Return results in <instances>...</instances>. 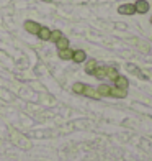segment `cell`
I'll return each instance as SVG.
<instances>
[{"mask_svg": "<svg viewBox=\"0 0 152 161\" xmlns=\"http://www.w3.org/2000/svg\"><path fill=\"white\" fill-rule=\"evenodd\" d=\"M118 12L121 13V15H134L136 7H134V3H124V5H119Z\"/></svg>", "mask_w": 152, "mask_h": 161, "instance_id": "3", "label": "cell"}, {"mask_svg": "<svg viewBox=\"0 0 152 161\" xmlns=\"http://www.w3.org/2000/svg\"><path fill=\"white\" fill-rule=\"evenodd\" d=\"M25 30L28 33H31V35H38L39 30H41V25L36 23V21H33V20H26L25 21Z\"/></svg>", "mask_w": 152, "mask_h": 161, "instance_id": "1", "label": "cell"}, {"mask_svg": "<svg viewBox=\"0 0 152 161\" xmlns=\"http://www.w3.org/2000/svg\"><path fill=\"white\" fill-rule=\"evenodd\" d=\"M93 76H95L97 79H105L106 77V68L105 66H98V68L95 69V72H93Z\"/></svg>", "mask_w": 152, "mask_h": 161, "instance_id": "13", "label": "cell"}, {"mask_svg": "<svg viewBox=\"0 0 152 161\" xmlns=\"http://www.w3.org/2000/svg\"><path fill=\"white\" fill-rule=\"evenodd\" d=\"M105 68H106V77L110 79V80H114V79L119 76V72H118L116 68H113V66H105Z\"/></svg>", "mask_w": 152, "mask_h": 161, "instance_id": "11", "label": "cell"}, {"mask_svg": "<svg viewBox=\"0 0 152 161\" xmlns=\"http://www.w3.org/2000/svg\"><path fill=\"white\" fill-rule=\"evenodd\" d=\"M134 7H136V13H141V15H144V13L149 12L150 3L147 2V0H137V2L134 3Z\"/></svg>", "mask_w": 152, "mask_h": 161, "instance_id": "2", "label": "cell"}, {"mask_svg": "<svg viewBox=\"0 0 152 161\" xmlns=\"http://www.w3.org/2000/svg\"><path fill=\"white\" fill-rule=\"evenodd\" d=\"M84 96H85V97H90V99H101L100 94H98V91L95 89V87H92V86H85Z\"/></svg>", "mask_w": 152, "mask_h": 161, "instance_id": "8", "label": "cell"}, {"mask_svg": "<svg viewBox=\"0 0 152 161\" xmlns=\"http://www.w3.org/2000/svg\"><path fill=\"white\" fill-rule=\"evenodd\" d=\"M57 56H59L62 61H70V59H72V56H74V49H70V48L59 49V51H57Z\"/></svg>", "mask_w": 152, "mask_h": 161, "instance_id": "7", "label": "cell"}, {"mask_svg": "<svg viewBox=\"0 0 152 161\" xmlns=\"http://www.w3.org/2000/svg\"><path fill=\"white\" fill-rule=\"evenodd\" d=\"M56 46H57V49H66V48H69V40H67V36H62V38H59L56 41Z\"/></svg>", "mask_w": 152, "mask_h": 161, "instance_id": "14", "label": "cell"}, {"mask_svg": "<svg viewBox=\"0 0 152 161\" xmlns=\"http://www.w3.org/2000/svg\"><path fill=\"white\" fill-rule=\"evenodd\" d=\"M126 96H128V91H126V89H119V87H114V86H111L110 97H114V99H124Z\"/></svg>", "mask_w": 152, "mask_h": 161, "instance_id": "4", "label": "cell"}, {"mask_svg": "<svg viewBox=\"0 0 152 161\" xmlns=\"http://www.w3.org/2000/svg\"><path fill=\"white\" fill-rule=\"evenodd\" d=\"M85 86H87V84H84V82H75L74 86H72V91H74L75 94H80V96H84Z\"/></svg>", "mask_w": 152, "mask_h": 161, "instance_id": "15", "label": "cell"}, {"mask_svg": "<svg viewBox=\"0 0 152 161\" xmlns=\"http://www.w3.org/2000/svg\"><path fill=\"white\" fill-rule=\"evenodd\" d=\"M97 91L100 94V97H110V92H111V86L110 84H100L97 87Z\"/></svg>", "mask_w": 152, "mask_h": 161, "instance_id": "10", "label": "cell"}, {"mask_svg": "<svg viewBox=\"0 0 152 161\" xmlns=\"http://www.w3.org/2000/svg\"><path fill=\"white\" fill-rule=\"evenodd\" d=\"M150 23H152V17H150Z\"/></svg>", "mask_w": 152, "mask_h": 161, "instance_id": "17", "label": "cell"}, {"mask_svg": "<svg viewBox=\"0 0 152 161\" xmlns=\"http://www.w3.org/2000/svg\"><path fill=\"white\" fill-rule=\"evenodd\" d=\"M72 61L77 63V64L85 63V61H87V53H85L84 49H75V51H74V56H72Z\"/></svg>", "mask_w": 152, "mask_h": 161, "instance_id": "5", "label": "cell"}, {"mask_svg": "<svg viewBox=\"0 0 152 161\" xmlns=\"http://www.w3.org/2000/svg\"><path fill=\"white\" fill-rule=\"evenodd\" d=\"M51 31H53V30H49L48 26H41V30H39L38 36H39L43 41H49V40H51Z\"/></svg>", "mask_w": 152, "mask_h": 161, "instance_id": "12", "label": "cell"}, {"mask_svg": "<svg viewBox=\"0 0 152 161\" xmlns=\"http://www.w3.org/2000/svg\"><path fill=\"white\" fill-rule=\"evenodd\" d=\"M97 68H98V63L95 59H87L85 61V72H87V74L93 76V72H95Z\"/></svg>", "mask_w": 152, "mask_h": 161, "instance_id": "9", "label": "cell"}, {"mask_svg": "<svg viewBox=\"0 0 152 161\" xmlns=\"http://www.w3.org/2000/svg\"><path fill=\"white\" fill-rule=\"evenodd\" d=\"M62 36H64V35H62L61 30H54V31H51V41H54V43H56L59 38H62Z\"/></svg>", "mask_w": 152, "mask_h": 161, "instance_id": "16", "label": "cell"}, {"mask_svg": "<svg viewBox=\"0 0 152 161\" xmlns=\"http://www.w3.org/2000/svg\"><path fill=\"white\" fill-rule=\"evenodd\" d=\"M113 82H114V87H119V89H126L128 91V87H129V80H128L126 76H118Z\"/></svg>", "mask_w": 152, "mask_h": 161, "instance_id": "6", "label": "cell"}]
</instances>
